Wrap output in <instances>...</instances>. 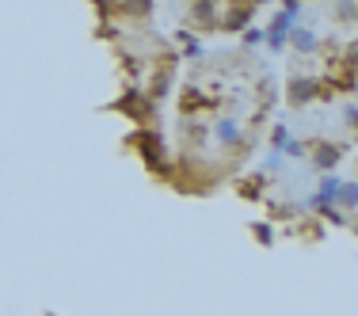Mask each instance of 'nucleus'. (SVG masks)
I'll return each mask as SVG.
<instances>
[{"label":"nucleus","mask_w":358,"mask_h":316,"mask_svg":"<svg viewBox=\"0 0 358 316\" xmlns=\"http://www.w3.org/2000/svg\"><path fill=\"white\" fill-rule=\"evenodd\" d=\"M294 46L301 50V54H309V50H317V35H313V31H294Z\"/></svg>","instance_id":"obj_1"},{"label":"nucleus","mask_w":358,"mask_h":316,"mask_svg":"<svg viewBox=\"0 0 358 316\" xmlns=\"http://www.w3.org/2000/svg\"><path fill=\"white\" fill-rule=\"evenodd\" d=\"M217 138H221V141H236V126H233V122H221V126H217Z\"/></svg>","instance_id":"obj_2"},{"label":"nucleus","mask_w":358,"mask_h":316,"mask_svg":"<svg viewBox=\"0 0 358 316\" xmlns=\"http://www.w3.org/2000/svg\"><path fill=\"white\" fill-rule=\"evenodd\" d=\"M336 15H355V0H336Z\"/></svg>","instance_id":"obj_3"}]
</instances>
